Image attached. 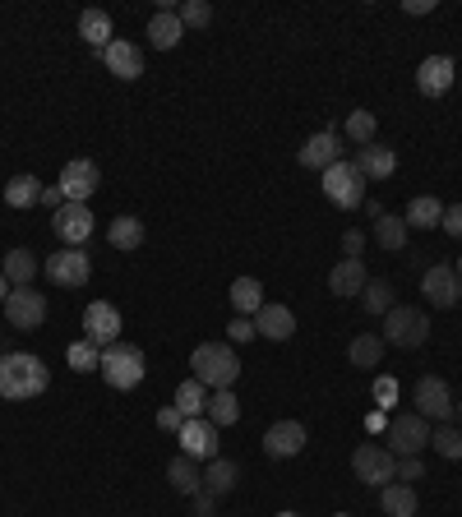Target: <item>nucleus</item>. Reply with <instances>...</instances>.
Segmentation results:
<instances>
[{"label": "nucleus", "mask_w": 462, "mask_h": 517, "mask_svg": "<svg viewBox=\"0 0 462 517\" xmlns=\"http://www.w3.org/2000/svg\"><path fill=\"white\" fill-rule=\"evenodd\" d=\"M47 384H51V374L33 351L0 356V397H5V402H33V397L47 393Z\"/></svg>", "instance_id": "f257e3e1"}, {"label": "nucleus", "mask_w": 462, "mask_h": 517, "mask_svg": "<svg viewBox=\"0 0 462 517\" xmlns=\"http://www.w3.org/2000/svg\"><path fill=\"white\" fill-rule=\"evenodd\" d=\"M190 370H195V379L208 388V393H218V388H231V384H236L241 361H236L231 342H199L195 356H190Z\"/></svg>", "instance_id": "f03ea898"}, {"label": "nucleus", "mask_w": 462, "mask_h": 517, "mask_svg": "<svg viewBox=\"0 0 462 517\" xmlns=\"http://www.w3.org/2000/svg\"><path fill=\"white\" fill-rule=\"evenodd\" d=\"M102 379H107L116 393H130V388L144 384V374H148V361H144V351L130 347V342H111V347H102Z\"/></svg>", "instance_id": "7ed1b4c3"}, {"label": "nucleus", "mask_w": 462, "mask_h": 517, "mask_svg": "<svg viewBox=\"0 0 462 517\" xmlns=\"http://www.w3.org/2000/svg\"><path fill=\"white\" fill-rule=\"evenodd\" d=\"M430 337V319L426 310H412V305H393L384 314V347H421Z\"/></svg>", "instance_id": "20e7f679"}, {"label": "nucleus", "mask_w": 462, "mask_h": 517, "mask_svg": "<svg viewBox=\"0 0 462 517\" xmlns=\"http://www.w3.org/2000/svg\"><path fill=\"white\" fill-rule=\"evenodd\" d=\"M324 194H329V204L338 208H365V176L342 157V162H333L329 171H324Z\"/></svg>", "instance_id": "39448f33"}, {"label": "nucleus", "mask_w": 462, "mask_h": 517, "mask_svg": "<svg viewBox=\"0 0 462 517\" xmlns=\"http://www.w3.org/2000/svg\"><path fill=\"white\" fill-rule=\"evenodd\" d=\"M430 430L435 425L426 421V416H416V411H402V416H393L389 421V453L393 457H421V448L430 444Z\"/></svg>", "instance_id": "423d86ee"}, {"label": "nucleus", "mask_w": 462, "mask_h": 517, "mask_svg": "<svg viewBox=\"0 0 462 517\" xmlns=\"http://www.w3.org/2000/svg\"><path fill=\"white\" fill-rule=\"evenodd\" d=\"M352 471L361 485H379V490H384V485L398 481V457L384 444H361L352 453Z\"/></svg>", "instance_id": "0eeeda50"}, {"label": "nucleus", "mask_w": 462, "mask_h": 517, "mask_svg": "<svg viewBox=\"0 0 462 517\" xmlns=\"http://www.w3.org/2000/svg\"><path fill=\"white\" fill-rule=\"evenodd\" d=\"M42 273H47V282L51 287H65V291H74V287H84L88 277H93V259H88V250H56V254H47V264H42Z\"/></svg>", "instance_id": "6e6552de"}, {"label": "nucleus", "mask_w": 462, "mask_h": 517, "mask_svg": "<svg viewBox=\"0 0 462 517\" xmlns=\"http://www.w3.org/2000/svg\"><path fill=\"white\" fill-rule=\"evenodd\" d=\"M412 402H416V416H426V421H435V425L453 421V411H458V407H453L449 384H444L439 374H426V379H416Z\"/></svg>", "instance_id": "1a4fd4ad"}, {"label": "nucleus", "mask_w": 462, "mask_h": 517, "mask_svg": "<svg viewBox=\"0 0 462 517\" xmlns=\"http://www.w3.org/2000/svg\"><path fill=\"white\" fill-rule=\"evenodd\" d=\"M5 319L19 333H37V328L47 324V296L37 287H14L10 301H5Z\"/></svg>", "instance_id": "9d476101"}, {"label": "nucleus", "mask_w": 462, "mask_h": 517, "mask_svg": "<svg viewBox=\"0 0 462 517\" xmlns=\"http://www.w3.org/2000/svg\"><path fill=\"white\" fill-rule=\"evenodd\" d=\"M421 296H426L430 305H439V310H453V305L462 301V277L453 264H435L426 268V277H421Z\"/></svg>", "instance_id": "9b49d317"}, {"label": "nucleus", "mask_w": 462, "mask_h": 517, "mask_svg": "<svg viewBox=\"0 0 462 517\" xmlns=\"http://www.w3.org/2000/svg\"><path fill=\"white\" fill-rule=\"evenodd\" d=\"M102 185V171L93 157H74V162H65L61 171V190H65V204H88V194Z\"/></svg>", "instance_id": "f8f14e48"}, {"label": "nucleus", "mask_w": 462, "mask_h": 517, "mask_svg": "<svg viewBox=\"0 0 462 517\" xmlns=\"http://www.w3.org/2000/svg\"><path fill=\"white\" fill-rule=\"evenodd\" d=\"M84 337L93 347H111V342H121V310L111 301H93L84 310Z\"/></svg>", "instance_id": "ddd939ff"}, {"label": "nucleus", "mask_w": 462, "mask_h": 517, "mask_svg": "<svg viewBox=\"0 0 462 517\" xmlns=\"http://www.w3.org/2000/svg\"><path fill=\"white\" fill-rule=\"evenodd\" d=\"M176 444H181L185 457H195V462H213L218 457V425L213 421H185L181 434H176Z\"/></svg>", "instance_id": "4468645a"}, {"label": "nucleus", "mask_w": 462, "mask_h": 517, "mask_svg": "<svg viewBox=\"0 0 462 517\" xmlns=\"http://www.w3.org/2000/svg\"><path fill=\"white\" fill-rule=\"evenodd\" d=\"M51 231H56V236H61L70 250H84V241L93 236V213H88V204L56 208V222H51Z\"/></svg>", "instance_id": "2eb2a0df"}, {"label": "nucleus", "mask_w": 462, "mask_h": 517, "mask_svg": "<svg viewBox=\"0 0 462 517\" xmlns=\"http://www.w3.org/2000/svg\"><path fill=\"white\" fill-rule=\"evenodd\" d=\"M305 425L301 421H278V425H268L264 430V453L268 457H278V462H287V457H301L305 453Z\"/></svg>", "instance_id": "dca6fc26"}, {"label": "nucleus", "mask_w": 462, "mask_h": 517, "mask_svg": "<svg viewBox=\"0 0 462 517\" xmlns=\"http://www.w3.org/2000/svg\"><path fill=\"white\" fill-rule=\"evenodd\" d=\"M453 79H458L453 56H426V61L416 65V93L421 97H444L453 88Z\"/></svg>", "instance_id": "f3484780"}, {"label": "nucleus", "mask_w": 462, "mask_h": 517, "mask_svg": "<svg viewBox=\"0 0 462 517\" xmlns=\"http://www.w3.org/2000/svg\"><path fill=\"white\" fill-rule=\"evenodd\" d=\"M333 162H342V139L333 130H319L315 139H305V148H301V167L305 171H324L333 167Z\"/></svg>", "instance_id": "a211bd4d"}, {"label": "nucleus", "mask_w": 462, "mask_h": 517, "mask_svg": "<svg viewBox=\"0 0 462 517\" xmlns=\"http://www.w3.org/2000/svg\"><path fill=\"white\" fill-rule=\"evenodd\" d=\"M352 167L361 171L365 181H389L393 171H398V153H393V148H384V144H365V148H356Z\"/></svg>", "instance_id": "6ab92c4d"}, {"label": "nucleus", "mask_w": 462, "mask_h": 517, "mask_svg": "<svg viewBox=\"0 0 462 517\" xmlns=\"http://www.w3.org/2000/svg\"><path fill=\"white\" fill-rule=\"evenodd\" d=\"M102 65H107L116 79H125V84H130V79H139V74H144V51L134 47V42H125V37H116V42L102 51Z\"/></svg>", "instance_id": "aec40b11"}, {"label": "nucleus", "mask_w": 462, "mask_h": 517, "mask_svg": "<svg viewBox=\"0 0 462 517\" xmlns=\"http://www.w3.org/2000/svg\"><path fill=\"white\" fill-rule=\"evenodd\" d=\"M255 333L268 337V342H287V337L296 333V314L287 310V305H268L264 301V310L255 314Z\"/></svg>", "instance_id": "412c9836"}, {"label": "nucleus", "mask_w": 462, "mask_h": 517, "mask_svg": "<svg viewBox=\"0 0 462 517\" xmlns=\"http://www.w3.org/2000/svg\"><path fill=\"white\" fill-rule=\"evenodd\" d=\"M167 481H171V490L176 494H190V499H195L199 490H204V471H199V462L195 457H171L167 462Z\"/></svg>", "instance_id": "4be33fe9"}, {"label": "nucleus", "mask_w": 462, "mask_h": 517, "mask_svg": "<svg viewBox=\"0 0 462 517\" xmlns=\"http://www.w3.org/2000/svg\"><path fill=\"white\" fill-rule=\"evenodd\" d=\"M79 37L102 56V51L116 42V33H111V14L107 10H84L79 14Z\"/></svg>", "instance_id": "5701e85b"}, {"label": "nucleus", "mask_w": 462, "mask_h": 517, "mask_svg": "<svg viewBox=\"0 0 462 517\" xmlns=\"http://www.w3.org/2000/svg\"><path fill=\"white\" fill-rule=\"evenodd\" d=\"M365 282H370V277H365L361 259H342V264L329 273V291H333V296H361Z\"/></svg>", "instance_id": "b1692460"}, {"label": "nucleus", "mask_w": 462, "mask_h": 517, "mask_svg": "<svg viewBox=\"0 0 462 517\" xmlns=\"http://www.w3.org/2000/svg\"><path fill=\"white\" fill-rule=\"evenodd\" d=\"M231 310L241 314V319H255L264 310V287H259L255 277H236L231 282Z\"/></svg>", "instance_id": "393cba45"}, {"label": "nucleus", "mask_w": 462, "mask_h": 517, "mask_svg": "<svg viewBox=\"0 0 462 517\" xmlns=\"http://www.w3.org/2000/svg\"><path fill=\"white\" fill-rule=\"evenodd\" d=\"M0 273L10 277V287H33V277L42 273V259L33 250H10L5 254V268Z\"/></svg>", "instance_id": "a878e982"}, {"label": "nucleus", "mask_w": 462, "mask_h": 517, "mask_svg": "<svg viewBox=\"0 0 462 517\" xmlns=\"http://www.w3.org/2000/svg\"><path fill=\"white\" fill-rule=\"evenodd\" d=\"M181 37H185V28H181V19H176V10H158L148 19V42L158 51H171Z\"/></svg>", "instance_id": "bb28decb"}, {"label": "nucleus", "mask_w": 462, "mask_h": 517, "mask_svg": "<svg viewBox=\"0 0 462 517\" xmlns=\"http://www.w3.org/2000/svg\"><path fill=\"white\" fill-rule=\"evenodd\" d=\"M236 481H241V467L236 462H227V457H213L204 471V490L213 494V499H222V494L236 490Z\"/></svg>", "instance_id": "cd10ccee"}, {"label": "nucleus", "mask_w": 462, "mask_h": 517, "mask_svg": "<svg viewBox=\"0 0 462 517\" xmlns=\"http://www.w3.org/2000/svg\"><path fill=\"white\" fill-rule=\"evenodd\" d=\"M171 407L181 411L185 421H199V416L208 411V388L199 384V379H185V384L176 388V397H171Z\"/></svg>", "instance_id": "c85d7f7f"}, {"label": "nucleus", "mask_w": 462, "mask_h": 517, "mask_svg": "<svg viewBox=\"0 0 462 517\" xmlns=\"http://www.w3.org/2000/svg\"><path fill=\"white\" fill-rule=\"evenodd\" d=\"M379 508L389 517H416V485H402V481L384 485L379 490Z\"/></svg>", "instance_id": "c756f323"}, {"label": "nucleus", "mask_w": 462, "mask_h": 517, "mask_svg": "<svg viewBox=\"0 0 462 517\" xmlns=\"http://www.w3.org/2000/svg\"><path fill=\"white\" fill-rule=\"evenodd\" d=\"M402 222H407V231H430V227H439L444 222V204L439 199H430V194H421V199H412L407 204V213H402Z\"/></svg>", "instance_id": "7c9ffc66"}, {"label": "nucleus", "mask_w": 462, "mask_h": 517, "mask_svg": "<svg viewBox=\"0 0 462 517\" xmlns=\"http://www.w3.org/2000/svg\"><path fill=\"white\" fill-rule=\"evenodd\" d=\"M379 356H384V337L379 333H361V337H352V347H347V361H352L356 370H375Z\"/></svg>", "instance_id": "2f4dec72"}, {"label": "nucleus", "mask_w": 462, "mask_h": 517, "mask_svg": "<svg viewBox=\"0 0 462 517\" xmlns=\"http://www.w3.org/2000/svg\"><path fill=\"white\" fill-rule=\"evenodd\" d=\"M208 421L218 425H236L241 421V402H236V393H231V388H218V393H208V411H204Z\"/></svg>", "instance_id": "473e14b6"}, {"label": "nucleus", "mask_w": 462, "mask_h": 517, "mask_svg": "<svg viewBox=\"0 0 462 517\" xmlns=\"http://www.w3.org/2000/svg\"><path fill=\"white\" fill-rule=\"evenodd\" d=\"M107 241H111V250H139V245H144V222H139V217H116L107 227Z\"/></svg>", "instance_id": "72a5a7b5"}, {"label": "nucleus", "mask_w": 462, "mask_h": 517, "mask_svg": "<svg viewBox=\"0 0 462 517\" xmlns=\"http://www.w3.org/2000/svg\"><path fill=\"white\" fill-rule=\"evenodd\" d=\"M5 204H10V208L42 204V181H37V176H14V181L5 185Z\"/></svg>", "instance_id": "f704fd0d"}, {"label": "nucleus", "mask_w": 462, "mask_h": 517, "mask_svg": "<svg viewBox=\"0 0 462 517\" xmlns=\"http://www.w3.org/2000/svg\"><path fill=\"white\" fill-rule=\"evenodd\" d=\"M375 236H379V245H384V250L398 254L402 245H407V222H402L398 213H384V217L375 222Z\"/></svg>", "instance_id": "c9c22d12"}, {"label": "nucleus", "mask_w": 462, "mask_h": 517, "mask_svg": "<svg viewBox=\"0 0 462 517\" xmlns=\"http://www.w3.org/2000/svg\"><path fill=\"white\" fill-rule=\"evenodd\" d=\"M342 134H347L356 148L375 144V111H352V116H347V125H342Z\"/></svg>", "instance_id": "e433bc0d"}, {"label": "nucleus", "mask_w": 462, "mask_h": 517, "mask_svg": "<svg viewBox=\"0 0 462 517\" xmlns=\"http://www.w3.org/2000/svg\"><path fill=\"white\" fill-rule=\"evenodd\" d=\"M430 444L439 448V457L458 462V457H462V430H453V421H444V425H435V430H430Z\"/></svg>", "instance_id": "4c0bfd02"}, {"label": "nucleus", "mask_w": 462, "mask_h": 517, "mask_svg": "<svg viewBox=\"0 0 462 517\" xmlns=\"http://www.w3.org/2000/svg\"><path fill=\"white\" fill-rule=\"evenodd\" d=\"M361 305L370 314H389L393 310V287L379 277V282H365V291H361Z\"/></svg>", "instance_id": "58836bf2"}, {"label": "nucleus", "mask_w": 462, "mask_h": 517, "mask_svg": "<svg viewBox=\"0 0 462 517\" xmlns=\"http://www.w3.org/2000/svg\"><path fill=\"white\" fill-rule=\"evenodd\" d=\"M176 19H181V28H208L213 24V5L208 0H185L176 10Z\"/></svg>", "instance_id": "ea45409f"}, {"label": "nucleus", "mask_w": 462, "mask_h": 517, "mask_svg": "<svg viewBox=\"0 0 462 517\" xmlns=\"http://www.w3.org/2000/svg\"><path fill=\"white\" fill-rule=\"evenodd\" d=\"M102 365V347H93V342H79V347H70V370H98Z\"/></svg>", "instance_id": "a19ab883"}, {"label": "nucleus", "mask_w": 462, "mask_h": 517, "mask_svg": "<svg viewBox=\"0 0 462 517\" xmlns=\"http://www.w3.org/2000/svg\"><path fill=\"white\" fill-rule=\"evenodd\" d=\"M421 476H426V462H421V457H398V481L402 485L421 481Z\"/></svg>", "instance_id": "79ce46f5"}, {"label": "nucleus", "mask_w": 462, "mask_h": 517, "mask_svg": "<svg viewBox=\"0 0 462 517\" xmlns=\"http://www.w3.org/2000/svg\"><path fill=\"white\" fill-rule=\"evenodd\" d=\"M181 425H185V416H181L176 407H162V411H158V430H162V434H181Z\"/></svg>", "instance_id": "37998d69"}, {"label": "nucleus", "mask_w": 462, "mask_h": 517, "mask_svg": "<svg viewBox=\"0 0 462 517\" xmlns=\"http://www.w3.org/2000/svg\"><path fill=\"white\" fill-rule=\"evenodd\" d=\"M227 333H231V342H250V337H259V333H255V319H241V314L231 319Z\"/></svg>", "instance_id": "c03bdc74"}, {"label": "nucleus", "mask_w": 462, "mask_h": 517, "mask_svg": "<svg viewBox=\"0 0 462 517\" xmlns=\"http://www.w3.org/2000/svg\"><path fill=\"white\" fill-rule=\"evenodd\" d=\"M439 227L449 231L453 241H462V204H453V208H444V222H439Z\"/></svg>", "instance_id": "a18cd8bd"}, {"label": "nucleus", "mask_w": 462, "mask_h": 517, "mask_svg": "<svg viewBox=\"0 0 462 517\" xmlns=\"http://www.w3.org/2000/svg\"><path fill=\"white\" fill-rule=\"evenodd\" d=\"M342 250H347V259H361V250H365V231H347V236H342Z\"/></svg>", "instance_id": "49530a36"}, {"label": "nucleus", "mask_w": 462, "mask_h": 517, "mask_svg": "<svg viewBox=\"0 0 462 517\" xmlns=\"http://www.w3.org/2000/svg\"><path fill=\"white\" fill-rule=\"evenodd\" d=\"M213 508H218V499H213L208 490H199L195 494V517H213Z\"/></svg>", "instance_id": "de8ad7c7"}, {"label": "nucleus", "mask_w": 462, "mask_h": 517, "mask_svg": "<svg viewBox=\"0 0 462 517\" xmlns=\"http://www.w3.org/2000/svg\"><path fill=\"white\" fill-rule=\"evenodd\" d=\"M42 204H47V208H65V190H61V185H42Z\"/></svg>", "instance_id": "09e8293b"}, {"label": "nucleus", "mask_w": 462, "mask_h": 517, "mask_svg": "<svg viewBox=\"0 0 462 517\" xmlns=\"http://www.w3.org/2000/svg\"><path fill=\"white\" fill-rule=\"evenodd\" d=\"M435 10V0H407V5H402V14H430Z\"/></svg>", "instance_id": "8fccbe9b"}, {"label": "nucleus", "mask_w": 462, "mask_h": 517, "mask_svg": "<svg viewBox=\"0 0 462 517\" xmlns=\"http://www.w3.org/2000/svg\"><path fill=\"white\" fill-rule=\"evenodd\" d=\"M10 291H14V287H10V277H5V273H0V305H5V301H10Z\"/></svg>", "instance_id": "3c124183"}, {"label": "nucleus", "mask_w": 462, "mask_h": 517, "mask_svg": "<svg viewBox=\"0 0 462 517\" xmlns=\"http://www.w3.org/2000/svg\"><path fill=\"white\" fill-rule=\"evenodd\" d=\"M458 430H462V397H458Z\"/></svg>", "instance_id": "603ef678"}, {"label": "nucleus", "mask_w": 462, "mask_h": 517, "mask_svg": "<svg viewBox=\"0 0 462 517\" xmlns=\"http://www.w3.org/2000/svg\"><path fill=\"white\" fill-rule=\"evenodd\" d=\"M453 268H458V277H462V254H458V264H453Z\"/></svg>", "instance_id": "864d4df0"}, {"label": "nucleus", "mask_w": 462, "mask_h": 517, "mask_svg": "<svg viewBox=\"0 0 462 517\" xmlns=\"http://www.w3.org/2000/svg\"><path fill=\"white\" fill-rule=\"evenodd\" d=\"M278 517H301V513H278Z\"/></svg>", "instance_id": "5fc2aeb1"}, {"label": "nucleus", "mask_w": 462, "mask_h": 517, "mask_svg": "<svg viewBox=\"0 0 462 517\" xmlns=\"http://www.w3.org/2000/svg\"><path fill=\"white\" fill-rule=\"evenodd\" d=\"M333 517H352V513H333Z\"/></svg>", "instance_id": "6e6d98bb"}]
</instances>
